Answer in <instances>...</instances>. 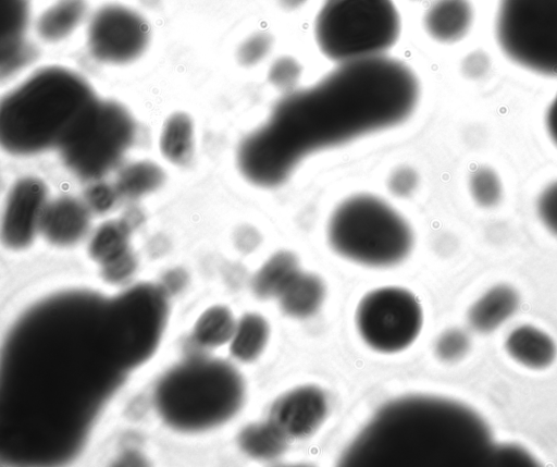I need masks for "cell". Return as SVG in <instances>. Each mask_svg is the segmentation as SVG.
<instances>
[{
    "label": "cell",
    "instance_id": "obj_30",
    "mask_svg": "<svg viewBox=\"0 0 557 467\" xmlns=\"http://www.w3.org/2000/svg\"><path fill=\"white\" fill-rule=\"evenodd\" d=\"M469 347L468 335L461 330L451 329L440 336L435 349L441 359L453 361L463 357Z\"/></svg>",
    "mask_w": 557,
    "mask_h": 467
},
{
    "label": "cell",
    "instance_id": "obj_27",
    "mask_svg": "<svg viewBox=\"0 0 557 467\" xmlns=\"http://www.w3.org/2000/svg\"><path fill=\"white\" fill-rule=\"evenodd\" d=\"M469 187L472 198L482 207L496 206L502 199L500 180L496 172L487 167H480L472 172Z\"/></svg>",
    "mask_w": 557,
    "mask_h": 467
},
{
    "label": "cell",
    "instance_id": "obj_24",
    "mask_svg": "<svg viewBox=\"0 0 557 467\" xmlns=\"http://www.w3.org/2000/svg\"><path fill=\"white\" fill-rule=\"evenodd\" d=\"M239 445L252 457L270 459L284 453L287 438L272 422H259L240 432Z\"/></svg>",
    "mask_w": 557,
    "mask_h": 467
},
{
    "label": "cell",
    "instance_id": "obj_14",
    "mask_svg": "<svg viewBox=\"0 0 557 467\" xmlns=\"http://www.w3.org/2000/svg\"><path fill=\"white\" fill-rule=\"evenodd\" d=\"M30 22L29 0H1V73L11 74L30 56L25 35Z\"/></svg>",
    "mask_w": 557,
    "mask_h": 467
},
{
    "label": "cell",
    "instance_id": "obj_15",
    "mask_svg": "<svg viewBox=\"0 0 557 467\" xmlns=\"http://www.w3.org/2000/svg\"><path fill=\"white\" fill-rule=\"evenodd\" d=\"M472 21L473 9L469 0H434L422 19L428 35L443 44L462 39Z\"/></svg>",
    "mask_w": 557,
    "mask_h": 467
},
{
    "label": "cell",
    "instance_id": "obj_31",
    "mask_svg": "<svg viewBox=\"0 0 557 467\" xmlns=\"http://www.w3.org/2000/svg\"><path fill=\"white\" fill-rule=\"evenodd\" d=\"M537 212L544 225L557 235V181L549 184L540 194Z\"/></svg>",
    "mask_w": 557,
    "mask_h": 467
},
{
    "label": "cell",
    "instance_id": "obj_2",
    "mask_svg": "<svg viewBox=\"0 0 557 467\" xmlns=\"http://www.w3.org/2000/svg\"><path fill=\"white\" fill-rule=\"evenodd\" d=\"M485 422L467 406L437 396L396 398L371 418L342 463L362 467L466 466L492 457Z\"/></svg>",
    "mask_w": 557,
    "mask_h": 467
},
{
    "label": "cell",
    "instance_id": "obj_23",
    "mask_svg": "<svg viewBox=\"0 0 557 467\" xmlns=\"http://www.w3.org/2000/svg\"><path fill=\"white\" fill-rule=\"evenodd\" d=\"M129 228L122 220H112L100 225L95 232L89 255L101 267L131 251Z\"/></svg>",
    "mask_w": 557,
    "mask_h": 467
},
{
    "label": "cell",
    "instance_id": "obj_19",
    "mask_svg": "<svg viewBox=\"0 0 557 467\" xmlns=\"http://www.w3.org/2000/svg\"><path fill=\"white\" fill-rule=\"evenodd\" d=\"M324 296L323 281L315 274L299 271L277 298L286 315L305 318L320 308Z\"/></svg>",
    "mask_w": 557,
    "mask_h": 467
},
{
    "label": "cell",
    "instance_id": "obj_4",
    "mask_svg": "<svg viewBox=\"0 0 557 467\" xmlns=\"http://www.w3.org/2000/svg\"><path fill=\"white\" fill-rule=\"evenodd\" d=\"M245 384L228 362L194 358L170 370L156 391V405L168 426L202 431L231 419L242 407Z\"/></svg>",
    "mask_w": 557,
    "mask_h": 467
},
{
    "label": "cell",
    "instance_id": "obj_6",
    "mask_svg": "<svg viewBox=\"0 0 557 467\" xmlns=\"http://www.w3.org/2000/svg\"><path fill=\"white\" fill-rule=\"evenodd\" d=\"M400 32L393 0H325L314 21L320 51L337 64L385 56Z\"/></svg>",
    "mask_w": 557,
    "mask_h": 467
},
{
    "label": "cell",
    "instance_id": "obj_18",
    "mask_svg": "<svg viewBox=\"0 0 557 467\" xmlns=\"http://www.w3.org/2000/svg\"><path fill=\"white\" fill-rule=\"evenodd\" d=\"M508 354L525 367L542 369L556 357V345L548 334L531 327L520 325L506 339Z\"/></svg>",
    "mask_w": 557,
    "mask_h": 467
},
{
    "label": "cell",
    "instance_id": "obj_36",
    "mask_svg": "<svg viewBox=\"0 0 557 467\" xmlns=\"http://www.w3.org/2000/svg\"><path fill=\"white\" fill-rule=\"evenodd\" d=\"M545 122L549 137L557 146V95L548 107Z\"/></svg>",
    "mask_w": 557,
    "mask_h": 467
},
{
    "label": "cell",
    "instance_id": "obj_7",
    "mask_svg": "<svg viewBox=\"0 0 557 467\" xmlns=\"http://www.w3.org/2000/svg\"><path fill=\"white\" fill-rule=\"evenodd\" d=\"M495 29L508 59L557 77V0H499Z\"/></svg>",
    "mask_w": 557,
    "mask_h": 467
},
{
    "label": "cell",
    "instance_id": "obj_8",
    "mask_svg": "<svg viewBox=\"0 0 557 467\" xmlns=\"http://www.w3.org/2000/svg\"><path fill=\"white\" fill-rule=\"evenodd\" d=\"M135 128L131 112L122 103L99 98L79 131L61 149L64 163L83 179H98L121 160Z\"/></svg>",
    "mask_w": 557,
    "mask_h": 467
},
{
    "label": "cell",
    "instance_id": "obj_22",
    "mask_svg": "<svg viewBox=\"0 0 557 467\" xmlns=\"http://www.w3.org/2000/svg\"><path fill=\"white\" fill-rule=\"evenodd\" d=\"M269 332V324L262 316L244 315L237 322L231 340L232 355L242 361L256 359L267 345Z\"/></svg>",
    "mask_w": 557,
    "mask_h": 467
},
{
    "label": "cell",
    "instance_id": "obj_1",
    "mask_svg": "<svg viewBox=\"0 0 557 467\" xmlns=\"http://www.w3.org/2000/svg\"><path fill=\"white\" fill-rule=\"evenodd\" d=\"M419 98V81L401 61L380 56L339 63L276 102L240 142L237 167L256 186H280L307 156L403 123Z\"/></svg>",
    "mask_w": 557,
    "mask_h": 467
},
{
    "label": "cell",
    "instance_id": "obj_26",
    "mask_svg": "<svg viewBox=\"0 0 557 467\" xmlns=\"http://www.w3.org/2000/svg\"><path fill=\"white\" fill-rule=\"evenodd\" d=\"M164 179V172L158 164L137 161L121 171L115 187L120 195L137 198L159 188Z\"/></svg>",
    "mask_w": 557,
    "mask_h": 467
},
{
    "label": "cell",
    "instance_id": "obj_33",
    "mask_svg": "<svg viewBox=\"0 0 557 467\" xmlns=\"http://www.w3.org/2000/svg\"><path fill=\"white\" fill-rule=\"evenodd\" d=\"M119 192L116 187L106 183L94 184L86 192V204L90 211L106 212L115 202Z\"/></svg>",
    "mask_w": 557,
    "mask_h": 467
},
{
    "label": "cell",
    "instance_id": "obj_32",
    "mask_svg": "<svg viewBox=\"0 0 557 467\" xmlns=\"http://www.w3.org/2000/svg\"><path fill=\"white\" fill-rule=\"evenodd\" d=\"M387 185L395 196L399 198L408 197L418 185V174L410 167H398L391 173Z\"/></svg>",
    "mask_w": 557,
    "mask_h": 467
},
{
    "label": "cell",
    "instance_id": "obj_37",
    "mask_svg": "<svg viewBox=\"0 0 557 467\" xmlns=\"http://www.w3.org/2000/svg\"><path fill=\"white\" fill-rule=\"evenodd\" d=\"M412 1H425V0H412Z\"/></svg>",
    "mask_w": 557,
    "mask_h": 467
},
{
    "label": "cell",
    "instance_id": "obj_10",
    "mask_svg": "<svg viewBox=\"0 0 557 467\" xmlns=\"http://www.w3.org/2000/svg\"><path fill=\"white\" fill-rule=\"evenodd\" d=\"M150 41L151 27L147 19L127 4L103 3L87 20V50L100 63H133L145 54Z\"/></svg>",
    "mask_w": 557,
    "mask_h": 467
},
{
    "label": "cell",
    "instance_id": "obj_17",
    "mask_svg": "<svg viewBox=\"0 0 557 467\" xmlns=\"http://www.w3.org/2000/svg\"><path fill=\"white\" fill-rule=\"evenodd\" d=\"M515 288L499 284L485 292L471 307L469 322L479 332H491L506 322L519 307Z\"/></svg>",
    "mask_w": 557,
    "mask_h": 467
},
{
    "label": "cell",
    "instance_id": "obj_16",
    "mask_svg": "<svg viewBox=\"0 0 557 467\" xmlns=\"http://www.w3.org/2000/svg\"><path fill=\"white\" fill-rule=\"evenodd\" d=\"M87 0H54L35 20V32L39 39L58 44L71 35L89 17Z\"/></svg>",
    "mask_w": 557,
    "mask_h": 467
},
{
    "label": "cell",
    "instance_id": "obj_20",
    "mask_svg": "<svg viewBox=\"0 0 557 467\" xmlns=\"http://www.w3.org/2000/svg\"><path fill=\"white\" fill-rule=\"evenodd\" d=\"M299 271L298 258L293 253L277 251L256 272L252 290L260 298L278 297Z\"/></svg>",
    "mask_w": 557,
    "mask_h": 467
},
{
    "label": "cell",
    "instance_id": "obj_3",
    "mask_svg": "<svg viewBox=\"0 0 557 467\" xmlns=\"http://www.w3.org/2000/svg\"><path fill=\"white\" fill-rule=\"evenodd\" d=\"M99 97L79 73L41 67L1 100L0 140L14 155L62 149L79 131Z\"/></svg>",
    "mask_w": 557,
    "mask_h": 467
},
{
    "label": "cell",
    "instance_id": "obj_5",
    "mask_svg": "<svg viewBox=\"0 0 557 467\" xmlns=\"http://www.w3.org/2000/svg\"><path fill=\"white\" fill-rule=\"evenodd\" d=\"M327 239L339 256L368 267H391L411 251L413 235L406 220L371 194L344 199L327 222Z\"/></svg>",
    "mask_w": 557,
    "mask_h": 467
},
{
    "label": "cell",
    "instance_id": "obj_29",
    "mask_svg": "<svg viewBox=\"0 0 557 467\" xmlns=\"http://www.w3.org/2000/svg\"><path fill=\"white\" fill-rule=\"evenodd\" d=\"M271 48V36L264 33L253 34L239 45L237 60L244 66L256 65L269 54Z\"/></svg>",
    "mask_w": 557,
    "mask_h": 467
},
{
    "label": "cell",
    "instance_id": "obj_21",
    "mask_svg": "<svg viewBox=\"0 0 557 467\" xmlns=\"http://www.w3.org/2000/svg\"><path fill=\"white\" fill-rule=\"evenodd\" d=\"M194 123L185 112H175L164 122L160 149L165 159L174 164L190 161L194 152Z\"/></svg>",
    "mask_w": 557,
    "mask_h": 467
},
{
    "label": "cell",
    "instance_id": "obj_34",
    "mask_svg": "<svg viewBox=\"0 0 557 467\" xmlns=\"http://www.w3.org/2000/svg\"><path fill=\"white\" fill-rule=\"evenodd\" d=\"M136 268V260L132 251L102 266L103 278L112 283H119L129 278Z\"/></svg>",
    "mask_w": 557,
    "mask_h": 467
},
{
    "label": "cell",
    "instance_id": "obj_12",
    "mask_svg": "<svg viewBox=\"0 0 557 467\" xmlns=\"http://www.w3.org/2000/svg\"><path fill=\"white\" fill-rule=\"evenodd\" d=\"M327 413L325 394L317 386L304 385L283 394L272 405L269 421L287 439L313 433Z\"/></svg>",
    "mask_w": 557,
    "mask_h": 467
},
{
    "label": "cell",
    "instance_id": "obj_13",
    "mask_svg": "<svg viewBox=\"0 0 557 467\" xmlns=\"http://www.w3.org/2000/svg\"><path fill=\"white\" fill-rule=\"evenodd\" d=\"M90 209L86 202L71 196L49 200L40 233L55 246H71L88 232Z\"/></svg>",
    "mask_w": 557,
    "mask_h": 467
},
{
    "label": "cell",
    "instance_id": "obj_11",
    "mask_svg": "<svg viewBox=\"0 0 557 467\" xmlns=\"http://www.w3.org/2000/svg\"><path fill=\"white\" fill-rule=\"evenodd\" d=\"M46 184L35 176L18 180L10 189L1 226L3 244L11 249L28 247L40 233L49 202Z\"/></svg>",
    "mask_w": 557,
    "mask_h": 467
},
{
    "label": "cell",
    "instance_id": "obj_25",
    "mask_svg": "<svg viewBox=\"0 0 557 467\" xmlns=\"http://www.w3.org/2000/svg\"><path fill=\"white\" fill-rule=\"evenodd\" d=\"M236 324L227 307L213 306L198 318L194 327V339L205 347H219L232 340Z\"/></svg>",
    "mask_w": 557,
    "mask_h": 467
},
{
    "label": "cell",
    "instance_id": "obj_35",
    "mask_svg": "<svg viewBox=\"0 0 557 467\" xmlns=\"http://www.w3.org/2000/svg\"><path fill=\"white\" fill-rule=\"evenodd\" d=\"M487 59L483 53L476 52L469 56L465 64V70L470 76H480L487 69Z\"/></svg>",
    "mask_w": 557,
    "mask_h": 467
},
{
    "label": "cell",
    "instance_id": "obj_28",
    "mask_svg": "<svg viewBox=\"0 0 557 467\" xmlns=\"http://www.w3.org/2000/svg\"><path fill=\"white\" fill-rule=\"evenodd\" d=\"M301 77V65L293 57L277 58L269 71V81L285 94L294 91Z\"/></svg>",
    "mask_w": 557,
    "mask_h": 467
},
{
    "label": "cell",
    "instance_id": "obj_9",
    "mask_svg": "<svg viewBox=\"0 0 557 467\" xmlns=\"http://www.w3.org/2000/svg\"><path fill=\"white\" fill-rule=\"evenodd\" d=\"M356 324L371 348L394 353L405 349L417 339L422 327V310L409 291L381 287L360 300Z\"/></svg>",
    "mask_w": 557,
    "mask_h": 467
}]
</instances>
